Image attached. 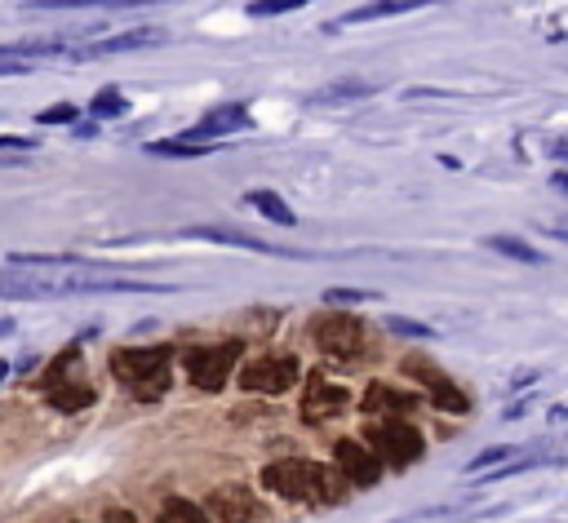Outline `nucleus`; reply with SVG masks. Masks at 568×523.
<instances>
[{"mask_svg":"<svg viewBox=\"0 0 568 523\" xmlns=\"http://www.w3.org/2000/svg\"><path fill=\"white\" fill-rule=\"evenodd\" d=\"M262 483L275 492V496H288V501H320V505H328V501H337L342 492H346V479L337 474V470H328V465H320V461H306V457H284V461H271L266 470H262Z\"/></svg>","mask_w":568,"mask_h":523,"instance_id":"nucleus-1","label":"nucleus"},{"mask_svg":"<svg viewBox=\"0 0 568 523\" xmlns=\"http://www.w3.org/2000/svg\"><path fill=\"white\" fill-rule=\"evenodd\" d=\"M169 359H173V346H124L111 355V372L133 399L155 403L169 390Z\"/></svg>","mask_w":568,"mask_h":523,"instance_id":"nucleus-2","label":"nucleus"},{"mask_svg":"<svg viewBox=\"0 0 568 523\" xmlns=\"http://www.w3.org/2000/svg\"><path fill=\"white\" fill-rule=\"evenodd\" d=\"M311 341L320 355L328 359H359L364 355V324L355 315H342V310H324L311 319Z\"/></svg>","mask_w":568,"mask_h":523,"instance_id":"nucleus-3","label":"nucleus"},{"mask_svg":"<svg viewBox=\"0 0 568 523\" xmlns=\"http://www.w3.org/2000/svg\"><path fill=\"white\" fill-rule=\"evenodd\" d=\"M240 355H244V341L226 337V341H213V346H191L182 355V363H186V377L200 390H222L226 377H231V368L240 363Z\"/></svg>","mask_w":568,"mask_h":523,"instance_id":"nucleus-4","label":"nucleus"},{"mask_svg":"<svg viewBox=\"0 0 568 523\" xmlns=\"http://www.w3.org/2000/svg\"><path fill=\"white\" fill-rule=\"evenodd\" d=\"M368 452L377 457V461H386L390 470H404V465H413L422 452H426V439L404 421V417H390V421H373L368 425Z\"/></svg>","mask_w":568,"mask_h":523,"instance_id":"nucleus-5","label":"nucleus"},{"mask_svg":"<svg viewBox=\"0 0 568 523\" xmlns=\"http://www.w3.org/2000/svg\"><path fill=\"white\" fill-rule=\"evenodd\" d=\"M426 394H430V403L439 408V412H448V417H462V412H470V399L462 394V386L439 368V363H430L426 355H404V363H399Z\"/></svg>","mask_w":568,"mask_h":523,"instance_id":"nucleus-6","label":"nucleus"},{"mask_svg":"<svg viewBox=\"0 0 568 523\" xmlns=\"http://www.w3.org/2000/svg\"><path fill=\"white\" fill-rule=\"evenodd\" d=\"M297 381V355H262L240 368V386L253 394H284Z\"/></svg>","mask_w":568,"mask_h":523,"instance_id":"nucleus-7","label":"nucleus"},{"mask_svg":"<svg viewBox=\"0 0 568 523\" xmlns=\"http://www.w3.org/2000/svg\"><path fill=\"white\" fill-rule=\"evenodd\" d=\"M204 514H209L213 523H253V519H257V496H253L244 483H222V488L209 492Z\"/></svg>","mask_w":568,"mask_h":523,"instance_id":"nucleus-8","label":"nucleus"},{"mask_svg":"<svg viewBox=\"0 0 568 523\" xmlns=\"http://www.w3.org/2000/svg\"><path fill=\"white\" fill-rule=\"evenodd\" d=\"M164 31L160 27H133V31H120V35H106V40H89L80 49H71V58H111V53H133V49H151L160 44Z\"/></svg>","mask_w":568,"mask_h":523,"instance_id":"nucleus-9","label":"nucleus"},{"mask_svg":"<svg viewBox=\"0 0 568 523\" xmlns=\"http://www.w3.org/2000/svg\"><path fill=\"white\" fill-rule=\"evenodd\" d=\"M333 457H337V474H342L346 483H355V488H373L377 474H382V461H377L364 443H355V439H342V443L333 448Z\"/></svg>","mask_w":568,"mask_h":523,"instance_id":"nucleus-10","label":"nucleus"},{"mask_svg":"<svg viewBox=\"0 0 568 523\" xmlns=\"http://www.w3.org/2000/svg\"><path fill=\"white\" fill-rule=\"evenodd\" d=\"M240 129H248V106L244 102H222V106H213L191 133H182L186 142H217V137H226V133H240Z\"/></svg>","mask_w":568,"mask_h":523,"instance_id":"nucleus-11","label":"nucleus"},{"mask_svg":"<svg viewBox=\"0 0 568 523\" xmlns=\"http://www.w3.org/2000/svg\"><path fill=\"white\" fill-rule=\"evenodd\" d=\"M346 403H351V394L315 372V377L306 381V394H302V417H306V421H328V417L346 412Z\"/></svg>","mask_w":568,"mask_h":523,"instance_id":"nucleus-12","label":"nucleus"},{"mask_svg":"<svg viewBox=\"0 0 568 523\" xmlns=\"http://www.w3.org/2000/svg\"><path fill=\"white\" fill-rule=\"evenodd\" d=\"M0 297L4 301H40V297H62L58 279H36L27 270H0Z\"/></svg>","mask_w":568,"mask_h":523,"instance_id":"nucleus-13","label":"nucleus"},{"mask_svg":"<svg viewBox=\"0 0 568 523\" xmlns=\"http://www.w3.org/2000/svg\"><path fill=\"white\" fill-rule=\"evenodd\" d=\"M413 408H417V399L404 394V390H395V386H386V381H373V386L364 390V412H373V417H382V421L404 417V412H413Z\"/></svg>","mask_w":568,"mask_h":523,"instance_id":"nucleus-14","label":"nucleus"},{"mask_svg":"<svg viewBox=\"0 0 568 523\" xmlns=\"http://www.w3.org/2000/svg\"><path fill=\"white\" fill-rule=\"evenodd\" d=\"M430 0H373V4H359L342 18L328 22V31H342V27H359V22H377V18H395V13H408V9H422Z\"/></svg>","mask_w":568,"mask_h":523,"instance_id":"nucleus-15","label":"nucleus"},{"mask_svg":"<svg viewBox=\"0 0 568 523\" xmlns=\"http://www.w3.org/2000/svg\"><path fill=\"white\" fill-rule=\"evenodd\" d=\"M377 84L373 80H359V75H342V80H328L320 84L315 93H306V106H333V102H355V98H368Z\"/></svg>","mask_w":568,"mask_h":523,"instance_id":"nucleus-16","label":"nucleus"},{"mask_svg":"<svg viewBox=\"0 0 568 523\" xmlns=\"http://www.w3.org/2000/svg\"><path fill=\"white\" fill-rule=\"evenodd\" d=\"M93 399H98L93 386H89V381H75V377L49 390V408H53V412H80V408H89Z\"/></svg>","mask_w":568,"mask_h":523,"instance_id":"nucleus-17","label":"nucleus"},{"mask_svg":"<svg viewBox=\"0 0 568 523\" xmlns=\"http://www.w3.org/2000/svg\"><path fill=\"white\" fill-rule=\"evenodd\" d=\"M244 204L248 208H257L266 222H275V226H293L297 222V213L275 195V191H244Z\"/></svg>","mask_w":568,"mask_h":523,"instance_id":"nucleus-18","label":"nucleus"},{"mask_svg":"<svg viewBox=\"0 0 568 523\" xmlns=\"http://www.w3.org/2000/svg\"><path fill=\"white\" fill-rule=\"evenodd\" d=\"M120 115H129V98L115 84H106L89 98V120H120Z\"/></svg>","mask_w":568,"mask_h":523,"instance_id":"nucleus-19","label":"nucleus"},{"mask_svg":"<svg viewBox=\"0 0 568 523\" xmlns=\"http://www.w3.org/2000/svg\"><path fill=\"white\" fill-rule=\"evenodd\" d=\"M186 235H195V239H213V244H235V248H253V253H275L271 244H262V239H253V235H240V230H226V226H191Z\"/></svg>","mask_w":568,"mask_h":523,"instance_id":"nucleus-20","label":"nucleus"},{"mask_svg":"<svg viewBox=\"0 0 568 523\" xmlns=\"http://www.w3.org/2000/svg\"><path fill=\"white\" fill-rule=\"evenodd\" d=\"M155 0H27V9H138Z\"/></svg>","mask_w":568,"mask_h":523,"instance_id":"nucleus-21","label":"nucleus"},{"mask_svg":"<svg viewBox=\"0 0 568 523\" xmlns=\"http://www.w3.org/2000/svg\"><path fill=\"white\" fill-rule=\"evenodd\" d=\"M155 523H213V519L204 514V505H195L186 496H173V501H164V510H160Z\"/></svg>","mask_w":568,"mask_h":523,"instance_id":"nucleus-22","label":"nucleus"},{"mask_svg":"<svg viewBox=\"0 0 568 523\" xmlns=\"http://www.w3.org/2000/svg\"><path fill=\"white\" fill-rule=\"evenodd\" d=\"M217 142H186V137H164V142H146L151 155H178V160H191V155H209Z\"/></svg>","mask_w":568,"mask_h":523,"instance_id":"nucleus-23","label":"nucleus"},{"mask_svg":"<svg viewBox=\"0 0 568 523\" xmlns=\"http://www.w3.org/2000/svg\"><path fill=\"white\" fill-rule=\"evenodd\" d=\"M75 363H80V346H67L49 368H44V377H40V386L44 390H53V386H62V381H71V372H75Z\"/></svg>","mask_w":568,"mask_h":523,"instance_id":"nucleus-24","label":"nucleus"},{"mask_svg":"<svg viewBox=\"0 0 568 523\" xmlns=\"http://www.w3.org/2000/svg\"><path fill=\"white\" fill-rule=\"evenodd\" d=\"M484 244H488L493 253H506V257H515V262H541V253H537L532 244L515 239V235H488Z\"/></svg>","mask_w":568,"mask_h":523,"instance_id":"nucleus-25","label":"nucleus"},{"mask_svg":"<svg viewBox=\"0 0 568 523\" xmlns=\"http://www.w3.org/2000/svg\"><path fill=\"white\" fill-rule=\"evenodd\" d=\"M302 4H311V0H248V13L253 18H271V13H293Z\"/></svg>","mask_w":568,"mask_h":523,"instance_id":"nucleus-26","label":"nucleus"},{"mask_svg":"<svg viewBox=\"0 0 568 523\" xmlns=\"http://www.w3.org/2000/svg\"><path fill=\"white\" fill-rule=\"evenodd\" d=\"M36 120H40V124H75V120H80V106H71V102H53V106H44Z\"/></svg>","mask_w":568,"mask_h":523,"instance_id":"nucleus-27","label":"nucleus"},{"mask_svg":"<svg viewBox=\"0 0 568 523\" xmlns=\"http://www.w3.org/2000/svg\"><path fill=\"white\" fill-rule=\"evenodd\" d=\"M510 457H515V448H506V443H497V448H484L479 457H470V465H466V470H470V474H479V470H488L493 461L501 465V461H510Z\"/></svg>","mask_w":568,"mask_h":523,"instance_id":"nucleus-28","label":"nucleus"},{"mask_svg":"<svg viewBox=\"0 0 568 523\" xmlns=\"http://www.w3.org/2000/svg\"><path fill=\"white\" fill-rule=\"evenodd\" d=\"M377 293H368V288H328L324 293V301L328 306H355V301H373Z\"/></svg>","mask_w":568,"mask_h":523,"instance_id":"nucleus-29","label":"nucleus"},{"mask_svg":"<svg viewBox=\"0 0 568 523\" xmlns=\"http://www.w3.org/2000/svg\"><path fill=\"white\" fill-rule=\"evenodd\" d=\"M0 151L27 155V151H36V137H27V133H0Z\"/></svg>","mask_w":568,"mask_h":523,"instance_id":"nucleus-30","label":"nucleus"},{"mask_svg":"<svg viewBox=\"0 0 568 523\" xmlns=\"http://www.w3.org/2000/svg\"><path fill=\"white\" fill-rule=\"evenodd\" d=\"M390 332H408V337H430V328H426V324H413V319H399V315H390Z\"/></svg>","mask_w":568,"mask_h":523,"instance_id":"nucleus-31","label":"nucleus"},{"mask_svg":"<svg viewBox=\"0 0 568 523\" xmlns=\"http://www.w3.org/2000/svg\"><path fill=\"white\" fill-rule=\"evenodd\" d=\"M71 133H75V137H93V133H98V120H75Z\"/></svg>","mask_w":568,"mask_h":523,"instance_id":"nucleus-32","label":"nucleus"},{"mask_svg":"<svg viewBox=\"0 0 568 523\" xmlns=\"http://www.w3.org/2000/svg\"><path fill=\"white\" fill-rule=\"evenodd\" d=\"M102 523H138V519H133L129 510H106V514H102Z\"/></svg>","mask_w":568,"mask_h":523,"instance_id":"nucleus-33","label":"nucleus"},{"mask_svg":"<svg viewBox=\"0 0 568 523\" xmlns=\"http://www.w3.org/2000/svg\"><path fill=\"white\" fill-rule=\"evenodd\" d=\"M555 191H568V173H555Z\"/></svg>","mask_w":568,"mask_h":523,"instance_id":"nucleus-34","label":"nucleus"},{"mask_svg":"<svg viewBox=\"0 0 568 523\" xmlns=\"http://www.w3.org/2000/svg\"><path fill=\"white\" fill-rule=\"evenodd\" d=\"M555 155H564V160H568V142H555Z\"/></svg>","mask_w":568,"mask_h":523,"instance_id":"nucleus-35","label":"nucleus"},{"mask_svg":"<svg viewBox=\"0 0 568 523\" xmlns=\"http://www.w3.org/2000/svg\"><path fill=\"white\" fill-rule=\"evenodd\" d=\"M4 377H9V363H0V381H4Z\"/></svg>","mask_w":568,"mask_h":523,"instance_id":"nucleus-36","label":"nucleus"}]
</instances>
